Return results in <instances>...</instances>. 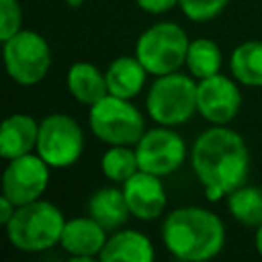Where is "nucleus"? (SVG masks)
Here are the masks:
<instances>
[{"instance_id":"obj_1","label":"nucleus","mask_w":262,"mask_h":262,"mask_svg":"<svg viewBox=\"0 0 262 262\" xmlns=\"http://www.w3.org/2000/svg\"><path fill=\"white\" fill-rule=\"evenodd\" d=\"M190 162L209 201H219L242 186L250 170L246 141L225 125H213L194 139Z\"/></svg>"},{"instance_id":"obj_2","label":"nucleus","mask_w":262,"mask_h":262,"mask_svg":"<svg viewBox=\"0 0 262 262\" xmlns=\"http://www.w3.org/2000/svg\"><path fill=\"white\" fill-rule=\"evenodd\" d=\"M162 242L174 258L201 262L221 252L225 244V227L209 209L180 207L164 219Z\"/></svg>"},{"instance_id":"obj_3","label":"nucleus","mask_w":262,"mask_h":262,"mask_svg":"<svg viewBox=\"0 0 262 262\" xmlns=\"http://www.w3.org/2000/svg\"><path fill=\"white\" fill-rule=\"evenodd\" d=\"M66 219L49 201H33L16 207L12 219L4 225L8 242L20 252H45L59 244Z\"/></svg>"},{"instance_id":"obj_4","label":"nucleus","mask_w":262,"mask_h":262,"mask_svg":"<svg viewBox=\"0 0 262 262\" xmlns=\"http://www.w3.org/2000/svg\"><path fill=\"white\" fill-rule=\"evenodd\" d=\"M196 78L182 72L156 76L147 90V115L166 127L186 123L196 111Z\"/></svg>"},{"instance_id":"obj_5","label":"nucleus","mask_w":262,"mask_h":262,"mask_svg":"<svg viewBox=\"0 0 262 262\" xmlns=\"http://www.w3.org/2000/svg\"><path fill=\"white\" fill-rule=\"evenodd\" d=\"M90 131L108 145H135L145 133L143 115L129 98L106 94L90 106Z\"/></svg>"},{"instance_id":"obj_6","label":"nucleus","mask_w":262,"mask_h":262,"mask_svg":"<svg viewBox=\"0 0 262 262\" xmlns=\"http://www.w3.org/2000/svg\"><path fill=\"white\" fill-rule=\"evenodd\" d=\"M188 37L184 29L176 23H156L145 29L137 43L135 55L151 76H164L178 72L186 63Z\"/></svg>"},{"instance_id":"obj_7","label":"nucleus","mask_w":262,"mask_h":262,"mask_svg":"<svg viewBox=\"0 0 262 262\" xmlns=\"http://www.w3.org/2000/svg\"><path fill=\"white\" fill-rule=\"evenodd\" d=\"M2 57L6 74L20 86L39 84L51 68V49L45 37L35 31H18L2 41Z\"/></svg>"},{"instance_id":"obj_8","label":"nucleus","mask_w":262,"mask_h":262,"mask_svg":"<svg viewBox=\"0 0 262 262\" xmlns=\"http://www.w3.org/2000/svg\"><path fill=\"white\" fill-rule=\"evenodd\" d=\"M35 149L51 168H68L76 164L84 151V133L72 117L53 113L39 123Z\"/></svg>"},{"instance_id":"obj_9","label":"nucleus","mask_w":262,"mask_h":262,"mask_svg":"<svg viewBox=\"0 0 262 262\" xmlns=\"http://www.w3.org/2000/svg\"><path fill=\"white\" fill-rule=\"evenodd\" d=\"M135 154L139 170L156 176H168L182 166L186 158V143L176 131L160 125L141 135V139L135 143Z\"/></svg>"},{"instance_id":"obj_10","label":"nucleus","mask_w":262,"mask_h":262,"mask_svg":"<svg viewBox=\"0 0 262 262\" xmlns=\"http://www.w3.org/2000/svg\"><path fill=\"white\" fill-rule=\"evenodd\" d=\"M51 166L39 154H25L8 160L2 172V194L16 207L37 201L49 184Z\"/></svg>"},{"instance_id":"obj_11","label":"nucleus","mask_w":262,"mask_h":262,"mask_svg":"<svg viewBox=\"0 0 262 262\" xmlns=\"http://www.w3.org/2000/svg\"><path fill=\"white\" fill-rule=\"evenodd\" d=\"M242 106V94L237 84L223 76L213 74L196 82V111L213 125H227Z\"/></svg>"},{"instance_id":"obj_12","label":"nucleus","mask_w":262,"mask_h":262,"mask_svg":"<svg viewBox=\"0 0 262 262\" xmlns=\"http://www.w3.org/2000/svg\"><path fill=\"white\" fill-rule=\"evenodd\" d=\"M160 178L162 176H156L151 172L137 170L131 178L123 182L121 188L133 217L141 221H151L162 215L166 207V190Z\"/></svg>"},{"instance_id":"obj_13","label":"nucleus","mask_w":262,"mask_h":262,"mask_svg":"<svg viewBox=\"0 0 262 262\" xmlns=\"http://www.w3.org/2000/svg\"><path fill=\"white\" fill-rule=\"evenodd\" d=\"M106 239V229L96 219L74 217L66 221L59 246L72 256V262H90L100 256Z\"/></svg>"},{"instance_id":"obj_14","label":"nucleus","mask_w":262,"mask_h":262,"mask_svg":"<svg viewBox=\"0 0 262 262\" xmlns=\"http://www.w3.org/2000/svg\"><path fill=\"white\" fill-rule=\"evenodd\" d=\"M39 123L25 113H16L4 119L0 129V156L12 160L25 154H31L37 147Z\"/></svg>"},{"instance_id":"obj_15","label":"nucleus","mask_w":262,"mask_h":262,"mask_svg":"<svg viewBox=\"0 0 262 262\" xmlns=\"http://www.w3.org/2000/svg\"><path fill=\"white\" fill-rule=\"evenodd\" d=\"M156 258L149 237L135 229H121L113 233L98 260L102 262H151Z\"/></svg>"},{"instance_id":"obj_16","label":"nucleus","mask_w":262,"mask_h":262,"mask_svg":"<svg viewBox=\"0 0 262 262\" xmlns=\"http://www.w3.org/2000/svg\"><path fill=\"white\" fill-rule=\"evenodd\" d=\"M66 84H68L70 94L80 104H86V106H92L94 102H98L100 98H104L108 94L106 76L90 61L72 63L68 70Z\"/></svg>"},{"instance_id":"obj_17","label":"nucleus","mask_w":262,"mask_h":262,"mask_svg":"<svg viewBox=\"0 0 262 262\" xmlns=\"http://www.w3.org/2000/svg\"><path fill=\"white\" fill-rule=\"evenodd\" d=\"M104 76H106L108 94L131 100L133 96H137L141 92V88L145 84L147 70L137 59V55H133V57L123 55V57H117L115 61H111Z\"/></svg>"},{"instance_id":"obj_18","label":"nucleus","mask_w":262,"mask_h":262,"mask_svg":"<svg viewBox=\"0 0 262 262\" xmlns=\"http://www.w3.org/2000/svg\"><path fill=\"white\" fill-rule=\"evenodd\" d=\"M88 213L104 229L121 227L131 215L123 188H117V186H104L94 190L88 199Z\"/></svg>"},{"instance_id":"obj_19","label":"nucleus","mask_w":262,"mask_h":262,"mask_svg":"<svg viewBox=\"0 0 262 262\" xmlns=\"http://www.w3.org/2000/svg\"><path fill=\"white\" fill-rule=\"evenodd\" d=\"M231 76L244 86H262V41L239 43L229 57Z\"/></svg>"},{"instance_id":"obj_20","label":"nucleus","mask_w":262,"mask_h":262,"mask_svg":"<svg viewBox=\"0 0 262 262\" xmlns=\"http://www.w3.org/2000/svg\"><path fill=\"white\" fill-rule=\"evenodd\" d=\"M221 63H223L221 49H219V45L215 41L205 39V37L190 41L184 66L188 68L192 78L203 80V78H209L213 74H219Z\"/></svg>"},{"instance_id":"obj_21","label":"nucleus","mask_w":262,"mask_h":262,"mask_svg":"<svg viewBox=\"0 0 262 262\" xmlns=\"http://www.w3.org/2000/svg\"><path fill=\"white\" fill-rule=\"evenodd\" d=\"M227 209L244 225L258 227L262 223V188L242 184L227 194Z\"/></svg>"},{"instance_id":"obj_22","label":"nucleus","mask_w":262,"mask_h":262,"mask_svg":"<svg viewBox=\"0 0 262 262\" xmlns=\"http://www.w3.org/2000/svg\"><path fill=\"white\" fill-rule=\"evenodd\" d=\"M100 170L108 180L123 184L127 178H131L139 170V162H137L135 149H131L129 145H113V147H108L102 154Z\"/></svg>"},{"instance_id":"obj_23","label":"nucleus","mask_w":262,"mask_h":262,"mask_svg":"<svg viewBox=\"0 0 262 262\" xmlns=\"http://www.w3.org/2000/svg\"><path fill=\"white\" fill-rule=\"evenodd\" d=\"M227 2L229 0H178V6L186 18L205 23V20L219 16L223 8L227 6Z\"/></svg>"},{"instance_id":"obj_24","label":"nucleus","mask_w":262,"mask_h":262,"mask_svg":"<svg viewBox=\"0 0 262 262\" xmlns=\"http://www.w3.org/2000/svg\"><path fill=\"white\" fill-rule=\"evenodd\" d=\"M23 10L18 0H0V39L6 41L20 31Z\"/></svg>"},{"instance_id":"obj_25","label":"nucleus","mask_w":262,"mask_h":262,"mask_svg":"<svg viewBox=\"0 0 262 262\" xmlns=\"http://www.w3.org/2000/svg\"><path fill=\"white\" fill-rule=\"evenodd\" d=\"M139 8L151 14H160V12H168L170 8H174L178 4V0H137Z\"/></svg>"},{"instance_id":"obj_26","label":"nucleus","mask_w":262,"mask_h":262,"mask_svg":"<svg viewBox=\"0 0 262 262\" xmlns=\"http://www.w3.org/2000/svg\"><path fill=\"white\" fill-rule=\"evenodd\" d=\"M14 211H16V205H14L6 194H2V196H0V223L6 225V223L12 219Z\"/></svg>"},{"instance_id":"obj_27","label":"nucleus","mask_w":262,"mask_h":262,"mask_svg":"<svg viewBox=\"0 0 262 262\" xmlns=\"http://www.w3.org/2000/svg\"><path fill=\"white\" fill-rule=\"evenodd\" d=\"M254 246H256V252L262 256V223L256 227V235H254Z\"/></svg>"},{"instance_id":"obj_28","label":"nucleus","mask_w":262,"mask_h":262,"mask_svg":"<svg viewBox=\"0 0 262 262\" xmlns=\"http://www.w3.org/2000/svg\"><path fill=\"white\" fill-rule=\"evenodd\" d=\"M82 2H84V0H66V4H70V6H74V8H76V6H80Z\"/></svg>"}]
</instances>
